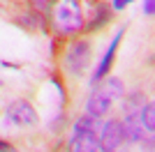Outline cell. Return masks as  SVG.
<instances>
[{
    "instance_id": "6da1fadb",
    "label": "cell",
    "mask_w": 155,
    "mask_h": 152,
    "mask_svg": "<svg viewBox=\"0 0 155 152\" xmlns=\"http://www.w3.org/2000/svg\"><path fill=\"white\" fill-rule=\"evenodd\" d=\"M49 25L58 37H77L84 30V12H81V2L79 0H51L49 7Z\"/></svg>"
},
{
    "instance_id": "7a4b0ae2",
    "label": "cell",
    "mask_w": 155,
    "mask_h": 152,
    "mask_svg": "<svg viewBox=\"0 0 155 152\" xmlns=\"http://www.w3.org/2000/svg\"><path fill=\"white\" fill-rule=\"evenodd\" d=\"M91 58H93V44L91 39H72L67 42L65 46V53H63V69L67 76H84L88 65H91Z\"/></svg>"
},
{
    "instance_id": "3957f363",
    "label": "cell",
    "mask_w": 155,
    "mask_h": 152,
    "mask_svg": "<svg viewBox=\"0 0 155 152\" xmlns=\"http://www.w3.org/2000/svg\"><path fill=\"white\" fill-rule=\"evenodd\" d=\"M39 115L28 99H14L5 108V127L9 129H32L37 127Z\"/></svg>"
},
{
    "instance_id": "277c9868",
    "label": "cell",
    "mask_w": 155,
    "mask_h": 152,
    "mask_svg": "<svg viewBox=\"0 0 155 152\" xmlns=\"http://www.w3.org/2000/svg\"><path fill=\"white\" fill-rule=\"evenodd\" d=\"M97 141H100V150H118V147L125 143L123 120L111 118V120L102 122L100 131H97Z\"/></svg>"
},
{
    "instance_id": "5b68a950",
    "label": "cell",
    "mask_w": 155,
    "mask_h": 152,
    "mask_svg": "<svg viewBox=\"0 0 155 152\" xmlns=\"http://www.w3.org/2000/svg\"><path fill=\"white\" fill-rule=\"evenodd\" d=\"M111 21H114V9H111V5L107 0H95L91 5V16H88V21L84 23V30L86 32H100L102 28H107Z\"/></svg>"
},
{
    "instance_id": "8992f818",
    "label": "cell",
    "mask_w": 155,
    "mask_h": 152,
    "mask_svg": "<svg viewBox=\"0 0 155 152\" xmlns=\"http://www.w3.org/2000/svg\"><path fill=\"white\" fill-rule=\"evenodd\" d=\"M123 32H125V25L123 28H118V32L114 35V39H111L109 49L104 51L102 60H100V65L95 67V71H93V85H95L97 81H102L104 76H109L111 67H114V60H116V51H118V44H120V39H123Z\"/></svg>"
},
{
    "instance_id": "52a82bcc",
    "label": "cell",
    "mask_w": 155,
    "mask_h": 152,
    "mask_svg": "<svg viewBox=\"0 0 155 152\" xmlns=\"http://www.w3.org/2000/svg\"><path fill=\"white\" fill-rule=\"evenodd\" d=\"M111 104H114V101H111L107 95H102L100 90L93 88L91 95H88V99H86V113L93 115V118H104V115L111 111Z\"/></svg>"
},
{
    "instance_id": "ba28073f",
    "label": "cell",
    "mask_w": 155,
    "mask_h": 152,
    "mask_svg": "<svg viewBox=\"0 0 155 152\" xmlns=\"http://www.w3.org/2000/svg\"><path fill=\"white\" fill-rule=\"evenodd\" d=\"M67 152H100L97 134H72Z\"/></svg>"
},
{
    "instance_id": "9c48e42d",
    "label": "cell",
    "mask_w": 155,
    "mask_h": 152,
    "mask_svg": "<svg viewBox=\"0 0 155 152\" xmlns=\"http://www.w3.org/2000/svg\"><path fill=\"white\" fill-rule=\"evenodd\" d=\"M123 129H125V143H141L146 138V129L139 122V113H127L123 120Z\"/></svg>"
},
{
    "instance_id": "30bf717a",
    "label": "cell",
    "mask_w": 155,
    "mask_h": 152,
    "mask_svg": "<svg viewBox=\"0 0 155 152\" xmlns=\"http://www.w3.org/2000/svg\"><path fill=\"white\" fill-rule=\"evenodd\" d=\"M95 90H100L102 95H107L111 101L114 99H123L125 97V83L118 76H104L102 81L95 83Z\"/></svg>"
},
{
    "instance_id": "8fae6325",
    "label": "cell",
    "mask_w": 155,
    "mask_h": 152,
    "mask_svg": "<svg viewBox=\"0 0 155 152\" xmlns=\"http://www.w3.org/2000/svg\"><path fill=\"white\" fill-rule=\"evenodd\" d=\"M100 127H102V122H100V118H93V115H81V118H77L74 120V125H72V134H97L100 131Z\"/></svg>"
},
{
    "instance_id": "7c38bea8",
    "label": "cell",
    "mask_w": 155,
    "mask_h": 152,
    "mask_svg": "<svg viewBox=\"0 0 155 152\" xmlns=\"http://www.w3.org/2000/svg\"><path fill=\"white\" fill-rule=\"evenodd\" d=\"M139 122L143 125V129L148 134H153V129H155V104L153 101H146L141 106V111H139Z\"/></svg>"
},
{
    "instance_id": "4fadbf2b",
    "label": "cell",
    "mask_w": 155,
    "mask_h": 152,
    "mask_svg": "<svg viewBox=\"0 0 155 152\" xmlns=\"http://www.w3.org/2000/svg\"><path fill=\"white\" fill-rule=\"evenodd\" d=\"M143 104H146V95H143V92H132V95H127L125 106H123L125 115H127V113H139Z\"/></svg>"
},
{
    "instance_id": "5bb4252c",
    "label": "cell",
    "mask_w": 155,
    "mask_h": 152,
    "mask_svg": "<svg viewBox=\"0 0 155 152\" xmlns=\"http://www.w3.org/2000/svg\"><path fill=\"white\" fill-rule=\"evenodd\" d=\"M130 2H132V0H111V9H114V12H120V9H125Z\"/></svg>"
},
{
    "instance_id": "9a60e30c",
    "label": "cell",
    "mask_w": 155,
    "mask_h": 152,
    "mask_svg": "<svg viewBox=\"0 0 155 152\" xmlns=\"http://www.w3.org/2000/svg\"><path fill=\"white\" fill-rule=\"evenodd\" d=\"M143 14L146 16H153L155 14V0H143Z\"/></svg>"
},
{
    "instance_id": "2e32d148",
    "label": "cell",
    "mask_w": 155,
    "mask_h": 152,
    "mask_svg": "<svg viewBox=\"0 0 155 152\" xmlns=\"http://www.w3.org/2000/svg\"><path fill=\"white\" fill-rule=\"evenodd\" d=\"M51 81H53V85H56V88H58V92H60V101L65 104V99H67V97H65V88H63V83H60L58 78H56V76H53Z\"/></svg>"
},
{
    "instance_id": "e0dca14e",
    "label": "cell",
    "mask_w": 155,
    "mask_h": 152,
    "mask_svg": "<svg viewBox=\"0 0 155 152\" xmlns=\"http://www.w3.org/2000/svg\"><path fill=\"white\" fill-rule=\"evenodd\" d=\"M0 152H19V150H16V147H14V145H12V143H9V145H7V147H5V150H0Z\"/></svg>"
},
{
    "instance_id": "ac0fdd59",
    "label": "cell",
    "mask_w": 155,
    "mask_h": 152,
    "mask_svg": "<svg viewBox=\"0 0 155 152\" xmlns=\"http://www.w3.org/2000/svg\"><path fill=\"white\" fill-rule=\"evenodd\" d=\"M102 152H116V150H102Z\"/></svg>"
},
{
    "instance_id": "d6986e66",
    "label": "cell",
    "mask_w": 155,
    "mask_h": 152,
    "mask_svg": "<svg viewBox=\"0 0 155 152\" xmlns=\"http://www.w3.org/2000/svg\"><path fill=\"white\" fill-rule=\"evenodd\" d=\"M0 14H2V7H0Z\"/></svg>"
},
{
    "instance_id": "ffe728a7",
    "label": "cell",
    "mask_w": 155,
    "mask_h": 152,
    "mask_svg": "<svg viewBox=\"0 0 155 152\" xmlns=\"http://www.w3.org/2000/svg\"><path fill=\"white\" fill-rule=\"evenodd\" d=\"M0 85H2V83H0Z\"/></svg>"
}]
</instances>
